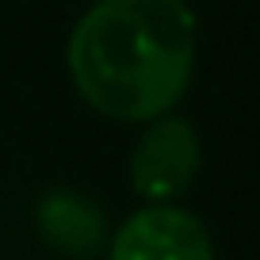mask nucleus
<instances>
[{"label": "nucleus", "instance_id": "nucleus-1", "mask_svg": "<svg viewBox=\"0 0 260 260\" xmlns=\"http://www.w3.org/2000/svg\"><path fill=\"white\" fill-rule=\"evenodd\" d=\"M199 54L187 0H96L69 35L73 88L115 122H153L184 100Z\"/></svg>", "mask_w": 260, "mask_h": 260}, {"label": "nucleus", "instance_id": "nucleus-2", "mask_svg": "<svg viewBox=\"0 0 260 260\" xmlns=\"http://www.w3.org/2000/svg\"><path fill=\"white\" fill-rule=\"evenodd\" d=\"M203 165L199 130L180 115H161L146 126L130 153V187L149 203H176Z\"/></svg>", "mask_w": 260, "mask_h": 260}, {"label": "nucleus", "instance_id": "nucleus-3", "mask_svg": "<svg viewBox=\"0 0 260 260\" xmlns=\"http://www.w3.org/2000/svg\"><path fill=\"white\" fill-rule=\"evenodd\" d=\"M107 260H214V241L191 211L153 203L115 230Z\"/></svg>", "mask_w": 260, "mask_h": 260}, {"label": "nucleus", "instance_id": "nucleus-4", "mask_svg": "<svg viewBox=\"0 0 260 260\" xmlns=\"http://www.w3.org/2000/svg\"><path fill=\"white\" fill-rule=\"evenodd\" d=\"M39 234L65 256H92L104 241V214L77 191H50L39 203Z\"/></svg>", "mask_w": 260, "mask_h": 260}]
</instances>
